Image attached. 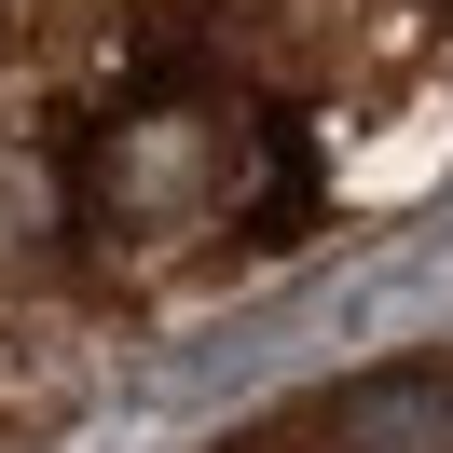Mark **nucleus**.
<instances>
[{
    "label": "nucleus",
    "mask_w": 453,
    "mask_h": 453,
    "mask_svg": "<svg viewBox=\"0 0 453 453\" xmlns=\"http://www.w3.org/2000/svg\"><path fill=\"white\" fill-rule=\"evenodd\" d=\"M206 453H453V330H412L357 371L261 398L248 426H220Z\"/></svg>",
    "instance_id": "f257e3e1"
}]
</instances>
